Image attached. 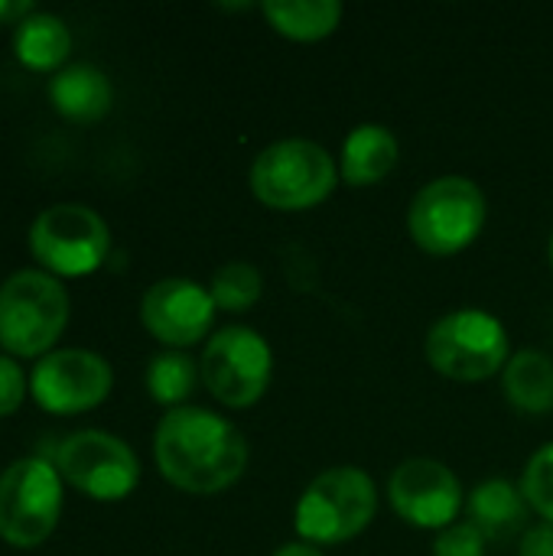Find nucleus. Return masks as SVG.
Masks as SVG:
<instances>
[{"instance_id": "nucleus-2", "label": "nucleus", "mask_w": 553, "mask_h": 556, "mask_svg": "<svg viewBox=\"0 0 553 556\" xmlns=\"http://www.w3.org/2000/svg\"><path fill=\"white\" fill-rule=\"evenodd\" d=\"M339 182V163L313 140H277L257 153L251 166V192L257 202L277 212H303L332 195Z\"/></svg>"}, {"instance_id": "nucleus-25", "label": "nucleus", "mask_w": 553, "mask_h": 556, "mask_svg": "<svg viewBox=\"0 0 553 556\" xmlns=\"http://www.w3.org/2000/svg\"><path fill=\"white\" fill-rule=\"evenodd\" d=\"M518 556H553V525L551 521H538L521 534V547Z\"/></svg>"}, {"instance_id": "nucleus-6", "label": "nucleus", "mask_w": 553, "mask_h": 556, "mask_svg": "<svg viewBox=\"0 0 553 556\" xmlns=\"http://www.w3.org/2000/svg\"><path fill=\"white\" fill-rule=\"evenodd\" d=\"M424 352L450 381H486L508 365V332L486 309H456L430 326Z\"/></svg>"}, {"instance_id": "nucleus-19", "label": "nucleus", "mask_w": 553, "mask_h": 556, "mask_svg": "<svg viewBox=\"0 0 553 556\" xmlns=\"http://www.w3.org/2000/svg\"><path fill=\"white\" fill-rule=\"evenodd\" d=\"M261 10L280 36L297 42L326 39L342 20L339 0H267Z\"/></svg>"}, {"instance_id": "nucleus-18", "label": "nucleus", "mask_w": 553, "mask_h": 556, "mask_svg": "<svg viewBox=\"0 0 553 556\" xmlns=\"http://www.w3.org/2000/svg\"><path fill=\"white\" fill-rule=\"evenodd\" d=\"M505 397L521 414H548L553 410V358L544 352L525 349L508 358L502 371Z\"/></svg>"}, {"instance_id": "nucleus-14", "label": "nucleus", "mask_w": 553, "mask_h": 556, "mask_svg": "<svg viewBox=\"0 0 553 556\" xmlns=\"http://www.w3.org/2000/svg\"><path fill=\"white\" fill-rule=\"evenodd\" d=\"M49 101L65 121L95 124L111 111L114 88H111V78L101 68H95L88 62H75V65H65L62 72L52 75Z\"/></svg>"}, {"instance_id": "nucleus-23", "label": "nucleus", "mask_w": 553, "mask_h": 556, "mask_svg": "<svg viewBox=\"0 0 553 556\" xmlns=\"http://www.w3.org/2000/svg\"><path fill=\"white\" fill-rule=\"evenodd\" d=\"M433 556H486V538L469 525H450L437 534Z\"/></svg>"}, {"instance_id": "nucleus-9", "label": "nucleus", "mask_w": 553, "mask_h": 556, "mask_svg": "<svg viewBox=\"0 0 553 556\" xmlns=\"http://www.w3.org/2000/svg\"><path fill=\"white\" fill-rule=\"evenodd\" d=\"M199 375L218 404L251 407L271 388L274 352L261 332L248 326H228L209 339L199 358Z\"/></svg>"}, {"instance_id": "nucleus-5", "label": "nucleus", "mask_w": 553, "mask_h": 556, "mask_svg": "<svg viewBox=\"0 0 553 556\" xmlns=\"http://www.w3.org/2000/svg\"><path fill=\"white\" fill-rule=\"evenodd\" d=\"M486 225V195L466 176L427 182L407 208V231L427 254L450 257L466 251Z\"/></svg>"}, {"instance_id": "nucleus-21", "label": "nucleus", "mask_w": 553, "mask_h": 556, "mask_svg": "<svg viewBox=\"0 0 553 556\" xmlns=\"http://www.w3.org/2000/svg\"><path fill=\"white\" fill-rule=\"evenodd\" d=\"M209 293H212V303L215 309H225V313H244L251 309L261 293H264V277L254 264L248 261H228L222 264L215 274H212V283H209Z\"/></svg>"}, {"instance_id": "nucleus-1", "label": "nucleus", "mask_w": 553, "mask_h": 556, "mask_svg": "<svg viewBox=\"0 0 553 556\" xmlns=\"http://www.w3.org/2000/svg\"><path fill=\"white\" fill-rule=\"evenodd\" d=\"M153 456L163 479L189 495H218L248 469V443L238 427L205 407L169 410L156 427Z\"/></svg>"}, {"instance_id": "nucleus-8", "label": "nucleus", "mask_w": 553, "mask_h": 556, "mask_svg": "<svg viewBox=\"0 0 553 556\" xmlns=\"http://www.w3.org/2000/svg\"><path fill=\"white\" fill-rule=\"evenodd\" d=\"M29 251L49 274L85 277L104 264L111 251V231L95 208L59 202L36 215L29 228Z\"/></svg>"}, {"instance_id": "nucleus-10", "label": "nucleus", "mask_w": 553, "mask_h": 556, "mask_svg": "<svg viewBox=\"0 0 553 556\" xmlns=\"http://www.w3.org/2000/svg\"><path fill=\"white\" fill-rule=\"evenodd\" d=\"M55 469L62 482L95 502H121L140 482V463L134 450L101 430H78L55 450Z\"/></svg>"}, {"instance_id": "nucleus-7", "label": "nucleus", "mask_w": 553, "mask_h": 556, "mask_svg": "<svg viewBox=\"0 0 553 556\" xmlns=\"http://www.w3.org/2000/svg\"><path fill=\"white\" fill-rule=\"evenodd\" d=\"M62 476L42 456L16 459L0 476V538L10 547L33 551L59 525Z\"/></svg>"}, {"instance_id": "nucleus-3", "label": "nucleus", "mask_w": 553, "mask_h": 556, "mask_svg": "<svg viewBox=\"0 0 553 556\" xmlns=\"http://www.w3.org/2000/svg\"><path fill=\"white\" fill-rule=\"evenodd\" d=\"M378 511V489L359 466H336L319 472L297 502V534L319 544H342L359 538Z\"/></svg>"}, {"instance_id": "nucleus-24", "label": "nucleus", "mask_w": 553, "mask_h": 556, "mask_svg": "<svg viewBox=\"0 0 553 556\" xmlns=\"http://www.w3.org/2000/svg\"><path fill=\"white\" fill-rule=\"evenodd\" d=\"M26 397V378L20 365L7 355H0V417H10Z\"/></svg>"}, {"instance_id": "nucleus-11", "label": "nucleus", "mask_w": 553, "mask_h": 556, "mask_svg": "<svg viewBox=\"0 0 553 556\" xmlns=\"http://www.w3.org/2000/svg\"><path fill=\"white\" fill-rule=\"evenodd\" d=\"M111 365L88 349L49 352L29 375V394L49 414H85L111 394Z\"/></svg>"}, {"instance_id": "nucleus-17", "label": "nucleus", "mask_w": 553, "mask_h": 556, "mask_svg": "<svg viewBox=\"0 0 553 556\" xmlns=\"http://www.w3.org/2000/svg\"><path fill=\"white\" fill-rule=\"evenodd\" d=\"M72 52V33L55 13H33L13 29V55L29 72H62Z\"/></svg>"}, {"instance_id": "nucleus-15", "label": "nucleus", "mask_w": 553, "mask_h": 556, "mask_svg": "<svg viewBox=\"0 0 553 556\" xmlns=\"http://www.w3.org/2000/svg\"><path fill=\"white\" fill-rule=\"evenodd\" d=\"M398 156H401V143L394 130H388L385 124H359L355 130H349L342 143L339 176L355 189L378 186L398 166Z\"/></svg>"}, {"instance_id": "nucleus-20", "label": "nucleus", "mask_w": 553, "mask_h": 556, "mask_svg": "<svg viewBox=\"0 0 553 556\" xmlns=\"http://www.w3.org/2000/svg\"><path fill=\"white\" fill-rule=\"evenodd\" d=\"M199 362H192L186 352H160L150 358L147 368V391L156 404L166 407H183V401H189V394L199 384Z\"/></svg>"}, {"instance_id": "nucleus-12", "label": "nucleus", "mask_w": 553, "mask_h": 556, "mask_svg": "<svg viewBox=\"0 0 553 556\" xmlns=\"http://www.w3.org/2000/svg\"><path fill=\"white\" fill-rule=\"evenodd\" d=\"M391 508L414 528L443 531L463 508V485L450 466L437 459H407L388 479Z\"/></svg>"}, {"instance_id": "nucleus-26", "label": "nucleus", "mask_w": 553, "mask_h": 556, "mask_svg": "<svg viewBox=\"0 0 553 556\" xmlns=\"http://www.w3.org/2000/svg\"><path fill=\"white\" fill-rule=\"evenodd\" d=\"M33 13L36 7L29 0H0V26H20Z\"/></svg>"}, {"instance_id": "nucleus-13", "label": "nucleus", "mask_w": 553, "mask_h": 556, "mask_svg": "<svg viewBox=\"0 0 553 556\" xmlns=\"http://www.w3.org/2000/svg\"><path fill=\"white\" fill-rule=\"evenodd\" d=\"M140 319L153 339L179 352L209 336L215 319V303L209 287L186 277H166L143 293Z\"/></svg>"}, {"instance_id": "nucleus-27", "label": "nucleus", "mask_w": 553, "mask_h": 556, "mask_svg": "<svg viewBox=\"0 0 553 556\" xmlns=\"http://www.w3.org/2000/svg\"><path fill=\"white\" fill-rule=\"evenodd\" d=\"M274 556H326L319 547H313V544H306V541H297V544H284V547H277V554Z\"/></svg>"}, {"instance_id": "nucleus-16", "label": "nucleus", "mask_w": 553, "mask_h": 556, "mask_svg": "<svg viewBox=\"0 0 553 556\" xmlns=\"http://www.w3.org/2000/svg\"><path fill=\"white\" fill-rule=\"evenodd\" d=\"M528 502L525 492L505 479H489L482 485L473 489L469 502H466V515L469 525L486 538V541H508L518 531H528Z\"/></svg>"}, {"instance_id": "nucleus-4", "label": "nucleus", "mask_w": 553, "mask_h": 556, "mask_svg": "<svg viewBox=\"0 0 553 556\" xmlns=\"http://www.w3.org/2000/svg\"><path fill=\"white\" fill-rule=\"evenodd\" d=\"M68 326V293L46 270H16L0 283V349L16 358L46 355Z\"/></svg>"}, {"instance_id": "nucleus-28", "label": "nucleus", "mask_w": 553, "mask_h": 556, "mask_svg": "<svg viewBox=\"0 0 553 556\" xmlns=\"http://www.w3.org/2000/svg\"><path fill=\"white\" fill-rule=\"evenodd\" d=\"M548 254H551V267H553V235H551V248H548Z\"/></svg>"}, {"instance_id": "nucleus-22", "label": "nucleus", "mask_w": 553, "mask_h": 556, "mask_svg": "<svg viewBox=\"0 0 553 556\" xmlns=\"http://www.w3.org/2000/svg\"><path fill=\"white\" fill-rule=\"evenodd\" d=\"M521 492H525V502L541 515V521L553 525V443L538 450L531 463L525 466Z\"/></svg>"}]
</instances>
